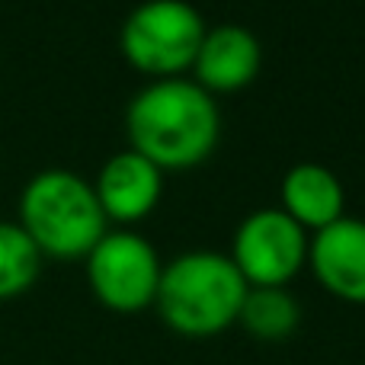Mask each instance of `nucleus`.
<instances>
[{
	"mask_svg": "<svg viewBox=\"0 0 365 365\" xmlns=\"http://www.w3.org/2000/svg\"><path fill=\"white\" fill-rule=\"evenodd\" d=\"M125 132L132 151L145 154L160 170H186L215 151L221 115L205 87L186 77H164L132 96Z\"/></svg>",
	"mask_w": 365,
	"mask_h": 365,
	"instance_id": "f257e3e1",
	"label": "nucleus"
},
{
	"mask_svg": "<svg viewBox=\"0 0 365 365\" xmlns=\"http://www.w3.org/2000/svg\"><path fill=\"white\" fill-rule=\"evenodd\" d=\"M42 250L19 221H0V302L16 298L38 279Z\"/></svg>",
	"mask_w": 365,
	"mask_h": 365,
	"instance_id": "f8f14e48",
	"label": "nucleus"
},
{
	"mask_svg": "<svg viewBox=\"0 0 365 365\" xmlns=\"http://www.w3.org/2000/svg\"><path fill=\"white\" fill-rule=\"evenodd\" d=\"M106 218L113 221H141L154 212L164 192V170L145 158V154L125 151L113 154L103 164L100 177L93 182Z\"/></svg>",
	"mask_w": 365,
	"mask_h": 365,
	"instance_id": "6e6552de",
	"label": "nucleus"
},
{
	"mask_svg": "<svg viewBox=\"0 0 365 365\" xmlns=\"http://www.w3.org/2000/svg\"><path fill=\"white\" fill-rule=\"evenodd\" d=\"M263 64V48L257 36L244 26H215L205 32L195 55V83L208 93H231L240 90L259 74Z\"/></svg>",
	"mask_w": 365,
	"mask_h": 365,
	"instance_id": "1a4fd4ad",
	"label": "nucleus"
},
{
	"mask_svg": "<svg viewBox=\"0 0 365 365\" xmlns=\"http://www.w3.org/2000/svg\"><path fill=\"white\" fill-rule=\"evenodd\" d=\"M106 221L93 182L64 167L38 170L19 192V225L42 257L87 259L106 234Z\"/></svg>",
	"mask_w": 365,
	"mask_h": 365,
	"instance_id": "7ed1b4c3",
	"label": "nucleus"
},
{
	"mask_svg": "<svg viewBox=\"0 0 365 365\" xmlns=\"http://www.w3.org/2000/svg\"><path fill=\"white\" fill-rule=\"evenodd\" d=\"M205 19L189 0H145L122 23V55L154 81L182 77L195 64Z\"/></svg>",
	"mask_w": 365,
	"mask_h": 365,
	"instance_id": "20e7f679",
	"label": "nucleus"
},
{
	"mask_svg": "<svg viewBox=\"0 0 365 365\" xmlns=\"http://www.w3.org/2000/svg\"><path fill=\"white\" fill-rule=\"evenodd\" d=\"M308 263L330 295L365 304V221L343 215L317 231L308 244Z\"/></svg>",
	"mask_w": 365,
	"mask_h": 365,
	"instance_id": "0eeeda50",
	"label": "nucleus"
},
{
	"mask_svg": "<svg viewBox=\"0 0 365 365\" xmlns=\"http://www.w3.org/2000/svg\"><path fill=\"white\" fill-rule=\"evenodd\" d=\"M304 227L282 208H259L240 221L231 259L250 289H285L308 263Z\"/></svg>",
	"mask_w": 365,
	"mask_h": 365,
	"instance_id": "423d86ee",
	"label": "nucleus"
},
{
	"mask_svg": "<svg viewBox=\"0 0 365 365\" xmlns=\"http://www.w3.org/2000/svg\"><path fill=\"white\" fill-rule=\"evenodd\" d=\"M247 292L250 285L231 257L189 250L164 266L154 304L173 334L205 340L237 324Z\"/></svg>",
	"mask_w": 365,
	"mask_h": 365,
	"instance_id": "f03ea898",
	"label": "nucleus"
},
{
	"mask_svg": "<svg viewBox=\"0 0 365 365\" xmlns=\"http://www.w3.org/2000/svg\"><path fill=\"white\" fill-rule=\"evenodd\" d=\"M298 321H302V308L295 295H289L285 289H250L237 317L240 327L263 343L289 340L298 330Z\"/></svg>",
	"mask_w": 365,
	"mask_h": 365,
	"instance_id": "9b49d317",
	"label": "nucleus"
},
{
	"mask_svg": "<svg viewBox=\"0 0 365 365\" xmlns=\"http://www.w3.org/2000/svg\"><path fill=\"white\" fill-rule=\"evenodd\" d=\"M279 195H282V212L314 234L340 221L346 205L343 182L324 164H295L282 177Z\"/></svg>",
	"mask_w": 365,
	"mask_h": 365,
	"instance_id": "9d476101",
	"label": "nucleus"
},
{
	"mask_svg": "<svg viewBox=\"0 0 365 365\" xmlns=\"http://www.w3.org/2000/svg\"><path fill=\"white\" fill-rule=\"evenodd\" d=\"M160 257L138 231H106L87 253V282L96 302L119 314H135L158 302Z\"/></svg>",
	"mask_w": 365,
	"mask_h": 365,
	"instance_id": "39448f33",
	"label": "nucleus"
}]
</instances>
